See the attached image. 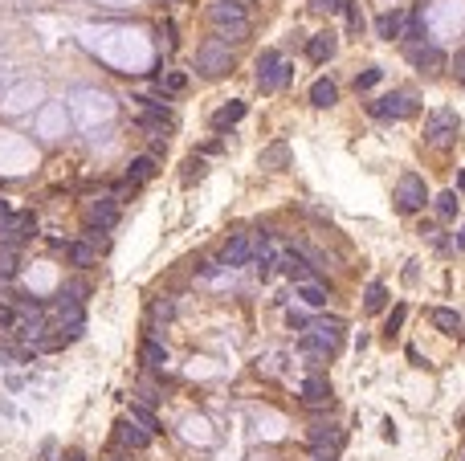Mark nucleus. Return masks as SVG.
<instances>
[{"instance_id": "25", "label": "nucleus", "mask_w": 465, "mask_h": 461, "mask_svg": "<svg viewBox=\"0 0 465 461\" xmlns=\"http://www.w3.org/2000/svg\"><path fill=\"white\" fill-rule=\"evenodd\" d=\"M384 302H388V286H384V282H372L368 294H364V311H368V315H379Z\"/></svg>"}, {"instance_id": "21", "label": "nucleus", "mask_w": 465, "mask_h": 461, "mask_svg": "<svg viewBox=\"0 0 465 461\" xmlns=\"http://www.w3.org/2000/svg\"><path fill=\"white\" fill-rule=\"evenodd\" d=\"M433 326L445 331V335H457V331H462V315L449 311V306H437V311H433Z\"/></svg>"}, {"instance_id": "27", "label": "nucleus", "mask_w": 465, "mask_h": 461, "mask_svg": "<svg viewBox=\"0 0 465 461\" xmlns=\"http://www.w3.org/2000/svg\"><path fill=\"white\" fill-rule=\"evenodd\" d=\"M433 208H437L441 221H453V217H457V192H441V196L433 200Z\"/></svg>"}, {"instance_id": "12", "label": "nucleus", "mask_w": 465, "mask_h": 461, "mask_svg": "<svg viewBox=\"0 0 465 461\" xmlns=\"http://www.w3.org/2000/svg\"><path fill=\"white\" fill-rule=\"evenodd\" d=\"M408 61H413V66H417V70H433V74H437V70H445V53H441V49L437 46H408Z\"/></svg>"}, {"instance_id": "9", "label": "nucleus", "mask_w": 465, "mask_h": 461, "mask_svg": "<svg viewBox=\"0 0 465 461\" xmlns=\"http://www.w3.org/2000/svg\"><path fill=\"white\" fill-rule=\"evenodd\" d=\"M372 115L375 119H413L417 115V98L413 94H388V98L372 102Z\"/></svg>"}, {"instance_id": "24", "label": "nucleus", "mask_w": 465, "mask_h": 461, "mask_svg": "<svg viewBox=\"0 0 465 461\" xmlns=\"http://www.w3.org/2000/svg\"><path fill=\"white\" fill-rule=\"evenodd\" d=\"M298 294H302V302H306V306H315V311L326 306V286H319L315 277H310V282H298Z\"/></svg>"}, {"instance_id": "29", "label": "nucleus", "mask_w": 465, "mask_h": 461, "mask_svg": "<svg viewBox=\"0 0 465 461\" xmlns=\"http://www.w3.org/2000/svg\"><path fill=\"white\" fill-rule=\"evenodd\" d=\"M131 420H135L139 429H147V433H155V429H159V420H155V413H151L147 404H131Z\"/></svg>"}, {"instance_id": "17", "label": "nucleus", "mask_w": 465, "mask_h": 461, "mask_svg": "<svg viewBox=\"0 0 465 461\" xmlns=\"http://www.w3.org/2000/svg\"><path fill=\"white\" fill-rule=\"evenodd\" d=\"M310 102H315V106H335V102H339V86H335V82H330V78H319V82H315V86H310Z\"/></svg>"}, {"instance_id": "3", "label": "nucleus", "mask_w": 465, "mask_h": 461, "mask_svg": "<svg viewBox=\"0 0 465 461\" xmlns=\"http://www.w3.org/2000/svg\"><path fill=\"white\" fill-rule=\"evenodd\" d=\"M294 78V66L281 57L278 49H266L261 57H257V90H281L286 82Z\"/></svg>"}, {"instance_id": "10", "label": "nucleus", "mask_w": 465, "mask_h": 461, "mask_svg": "<svg viewBox=\"0 0 465 461\" xmlns=\"http://www.w3.org/2000/svg\"><path fill=\"white\" fill-rule=\"evenodd\" d=\"M310 335L323 343L326 351L335 355L339 351V343H343V319H335V315H326V319H319V323L310 326Z\"/></svg>"}, {"instance_id": "22", "label": "nucleus", "mask_w": 465, "mask_h": 461, "mask_svg": "<svg viewBox=\"0 0 465 461\" xmlns=\"http://www.w3.org/2000/svg\"><path fill=\"white\" fill-rule=\"evenodd\" d=\"M302 355H306V360H310L315 368H323L326 360H330V351H326V347L319 343V339H315V335H310V331L302 335Z\"/></svg>"}, {"instance_id": "2", "label": "nucleus", "mask_w": 465, "mask_h": 461, "mask_svg": "<svg viewBox=\"0 0 465 461\" xmlns=\"http://www.w3.org/2000/svg\"><path fill=\"white\" fill-rule=\"evenodd\" d=\"M196 70L204 78H225V74H232V49L221 37H208L204 46L196 49Z\"/></svg>"}, {"instance_id": "1", "label": "nucleus", "mask_w": 465, "mask_h": 461, "mask_svg": "<svg viewBox=\"0 0 465 461\" xmlns=\"http://www.w3.org/2000/svg\"><path fill=\"white\" fill-rule=\"evenodd\" d=\"M208 25L217 29V37H221L225 46L249 37V17H245V8L232 4V0H212V4H208Z\"/></svg>"}, {"instance_id": "4", "label": "nucleus", "mask_w": 465, "mask_h": 461, "mask_svg": "<svg viewBox=\"0 0 465 461\" xmlns=\"http://www.w3.org/2000/svg\"><path fill=\"white\" fill-rule=\"evenodd\" d=\"M462 131V123H457V115L449 110V106H441V110H433L428 115V123H424V143L428 147H437V151H445L453 139Z\"/></svg>"}, {"instance_id": "20", "label": "nucleus", "mask_w": 465, "mask_h": 461, "mask_svg": "<svg viewBox=\"0 0 465 461\" xmlns=\"http://www.w3.org/2000/svg\"><path fill=\"white\" fill-rule=\"evenodd\" d=\"M151 176H155V159H151V155L131 159V168H127V180H131V184H147Z\"/></svg>"}, {"instance_id": "38", "label": "nucleus", "mask_w": 465, "mask_h": 461, "mask_svg": "<svg viewBox=\"0 0 465 461\" xmlns=\"http://www.w3.org/2000/svg\"><path fill=\"white\" fill-rule=\"evenodd\" d=\"M106 461H127V458H106Z\"/></svg>"}, {"instance_id": "40", "label": "nucleus", "mask_w": 465, "mask_h": 461, "mask_svg": "<svg viewBox=\"0 0 465 461\" xmlns=\"http://www.w3.org/2000/svg\"><path fill=\"white\" fill-rule=\"evenodd\" d=\"M462 461H465V449H462Z\"/></svg>"}, {"instance_id": "23", "label": "nucleus", "mask_w": 465, "mask_h": 461, "mask_svg": "<svg viewBox=\"0 0 465 461\" xmlns=\"http://www.w3.org/2000/svg\"><path fill=\"white\" fill-rule=\"evenodd\" d=\"M17 274H21V257H17V249H12V245H0V282H12Z\"/></svg>"}, {"instance_id": "33", "label": "nucleus", "mask_w": 465, "mask_h": 461, "mask_svg": "<svg viewBox=\"0 0 465 461\" xmlns=\"http://www.w3.org/2000/svg\"><path fill=\"white\" fill-rule=\"evenodd\" d=\"M184 86H188V82H184V74H168V78H164V90H172V94H176V90H184Z\"/></svg>"}, {"instance_id": "6", "label": "nucleus", "mask_w": 465, "mask_h": 461, "mask_svg": "<svg viewBox=\"0 0 465 461\" xmlns=\"http://www.w3.org/2000/svg\"><path fill=\"white\" fill-rule=\"evenodd\" d=\"M37 229V221L29 217V213H8V217H0V245H21V241H29Z\"/></svg>"}, {"instance_id": "26", "label": "nucleus", "mask_w": 465, "mask_h": 461, "mask_svg": "<svg viewBox=\"0 0 465 461\" xmlns=\"http://www.w3.org/2000/svg\"><path fill=\"white\" fill-rule=\"evenodd\" d=\"M66 253H70V262H74V266H82V270L94 266V257H98V253H94V245H86V241H70V245H66Z\"/></svg>"}, {"instance_id": "39", "label": "nucleus", "mask_w": 465, "mask_h": 461, "mask_svg": "<svg viewBox=\"0 0 465 461\" xmlns=\"http://www.w3.org/2000/svg\"><path fill=\"white\" fill-rule=\"evenodd\" d=\"M462 82H465V70H462Z\"/></svg>"}, {"instance_id": "16", "label": "nucleus", "mask_w": 465, "mask_h": 461, "mask_svg": "<svg viewBox=\"0 0 465 461\" xmlns=\"http://www.w3.org/2000/svg\"><path fill=\"white\" fill-rule=\"evenodd\" d=\"M335 33H315L310 41H306V53H310V61H326V57H335Z\"/></svg>"}, {"instance_id": "7", "label": "nucleus", "mask_w": 465, "mask_h": 461, "mask_svg": "<svg viewBox=\"0 0 465 461\" xmlns=\"http://www.w3.org/2000/svg\"><path fill=\"white\" fill-rule=\"evenodd\" d=\"M343 429L339 424H310V449L319 453V458H339V449H343Z\"/></svg>"}, {"instance_id": "8", "label": "nucleus", "mask_w": 465, "mask_h": 461, "mask_svg": "<svg viewBox=\"0 0 465 461\" xmlns=\"http://www.w3.org/2000/svg\"><path fill=\"white\" fill-rule=\"evenodd\" d=\"M119 225V200L115 196H98L86 204V229H115Z\"/></svg>"}, {"instance_id": "19", "label": "nucleus", "mask_w": 465, "mask_h": 461, "mask_svg": "<svg viewBox=\"0 0 465 461\" xmlns=\"http://www.w3.org/2000/svg\"><path fill=\"white\" fill-rule=\"evenodd\" d=\"M290 164V147L286 143H270L266 151H261V168H274V172H281Z\"/></svg>"}, {"instance_id": "30", "label": "nucleus", "mask_w": 465, "mask_h": 461, "mask_svg": "<svg viewBox=\"0 0 465 461\" xmlns=\"http://www.w3.org/2000/svg\"><path fill=\"white\" fill-rule=\"evenodd\" d=\"M12 331H17V311L0 306V335H12Z\"/></svg>"}, {"instance_id": "34", "label": "nucleus", "mask_w": 465, "mask_h": 461, "mask_svg": "<svg viewBox=\"0 0 465 461\" xmlns=\"http://www.w3.org/2000/svg\"><path fill=\"white\" fill-rule=\"evenodd\" d=\"M400 323H404V306H396V311H392V319H388V335H396Z\"/></svg>"}, {"instance_id": "35", "label": "nucleus", "mask_w": 465, "mask_h": 461, "mask_svg": "<svg viewBox=\"0 0 465 461\" xmlns=\"http://www.w3.org/2000/svg\"><path fill=\"white\" fill-rule=\"evenodd\" d=\"M8 213H12V208H8V204H4V200H0V217H8Z\"/></svg>"}, {"instance_id": "14", "label": "nucleus", "mask_w": 465, "mask_h": 461, "mask_svg": "<svg viewBox=\"0 0 465 461\" xmlns=\"http://www.w3.org/2000/svg\"><path fill=\"white\" fill-rule=\"evenodd\" d=\"M375 33H379L384 41H396V37H404V12H400V8H392V12H379V17H375Z\"/></svg>"}, {"instance_id": "31", "label": "nucleus", "mask_w": 465, "mask_h": 461, "mask_svg": "<svg viewBox=\"0 0 465 461\" xmlns=\"http://www.w3.org/2000/svg\"><path fill=\"white\" fill-rule=\"evenodd\" d=\"M151 319H164V323H168V319H172V302H168V298H155V302H151Z\"/></svg>"}, {"instance_id": "15", "label": "nucleus", "mask_w": 465, "mask_h": 461, "mask_svg": "<svg viewBox=\"0 0 465 461\" xmlns=\"http://www.w3.org/2000/svg\"><path fill=\"white\" fill-rule=\"evenodd\" d=\"M302 400H306L310 409L330 404V384H326L323 375H306V380H302Z\"/></svg>"}, {"instance_id": "11", "label": "nucleus", "mask_w": 465, "mask_h": 461, "mask_svg": "<svg viewBox=\"0 0 465 461\" xmlns=\"http://www.w3.org/2000/svg\"><path fill=\"white\" fill-rule=\"evenodd\" d=\"M221 262H225V266H249V262H253V241H249L245 233H241V237H232V241H225Z\"/></svg>"}, {"instance_id": "32", "label": "nucleus", "mask_w": 465, "mask_h": 461, "mask_svg": "<svg viewBox=\"0 0 465 461\" xmlns=\"http://www.w3.org/2000/svg\"><path fill=\"white\" fill-rule=\"evenodd\" d=\"M379 78H384L379 70H368V74H359V78H355V90H372V86L379 82Z\"/></svg>"}, {"instance_id": "5", "label": "nucleus", "mask_w": 465, "mask_h": 461, "mask_svg": "<svg viewBox=\"0 0 465 461\" xmlns=\"http://www.w3.org/2000/svg\"><path fill=\"white\" fill-rule=\"evenodd\" d=\"M424 204H428V188H424V180H420L417 172H404L400 184H396V208H400L404 217H413V213H420Z\"/></svg>"}, {"instance_id": "28", "label": "nucleus", "mask_w": 465, "mask_h": 461, "mask_svg": "<svg viewBox=\"0 0 465 461\" xmlns=\"http://www.w3.org/2000/svg\"><path fill=\"white\" fill-rule=\"evenodd\" d=\"M241 119H245V102H229V106L217 110L212 123H217V127H229V123H241Z\"/></svg>"}, {"instance_id": "37", "label": "nucleus", "mask_w": 465, "mask_h": 461, "mask_svg": "<svg viewBox=\"0 0 465 461\" xmlns=\"http://www.w3.org/2000/svg\"><path fill=\"white\" fill-rule=\"evenodd\" d=\"M70 461H86V458H82V453H70Z\"/></svg>"}, {"instance_id": "18", "label": "nucleus", "mask_w": 465, "mask_h": 461, "mask_svg": "<svg viewBox=\"0 0 465 461\" xmlns=\"http://www.w3.org/2000/svg\"><path fill=\"white\" fill-rule=\"evenodd\" d=\"M139 360L147 364V368H164V364H168V347H164V343H155V339H143Z\"/></svg>"}, {"instance_id": "36", "label": "nucleus", "mask_w": 465, "mask_h": 461, "mask_svg": "<svg viewBox=\"0 0 465 461\" xmlns=\"http://www.w3.org/2000/svg\"><path fill=\"white\" fill-rule=\"evenodd\" d=\"M457 192H465V172H462V176H457Z\"/></svg>"}, {"instance_id": "13", "label": "nucleus", "mask_w": 465, "mask_h": 461, "mask_svg": "<svg viewBox=\"0 0 465 461\" xmlns=\"http://www.w3.org/2000/svg\"><path fill=\"white\" fill-rule=\"evenodd\" d=\"M115 437H119L127 449H147V445H151V433L139 429L135 420H119V424H115Z\"/></svg>"}]
</instances>
